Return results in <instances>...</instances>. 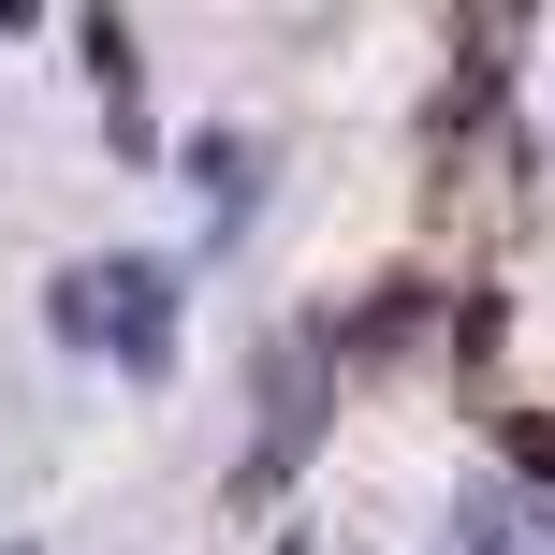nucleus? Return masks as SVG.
<instances>
[{
	"instance_id": "20e7f679",
	"label": "nucleus",
	"mask_w": 555,
	"mask_h": 555,
	"mask_svg": "<svg viewBox=\"0 0 555 555\" xmlns=\"http://www.w3.org/2000/svg\"><path fill=\"white\" fill-rule=\"evenodd\" d=\"M278 555H307V541H278Z\"/></svg>"
},
{
	"instance_id": "f03ea898",
	"label": "nucleus",
	"mask_w": 555,
	"mask_h": 555,
	"mask_svg": "<svg viewBox=\"0 0 555 555\" xmlns=\"http://www.w3.org/2000/svg\"><path fill=\"white\" fill-rule=\"evenodd\" d=\"M453 527H468L453 555H555V512H527V498H468Z\"/></svg>"
},
{
	"instance_id": "7ed1b4c3",
	"label": "nucleus",
	"mask_w": 555,
	"mask_h": 555,
	"mask_svg": "<svg viewBox=\"0 0 555 555\" xmlns=\"http://www.w3.org/2000/svg\"><path fill=\"white\" fill-rule=\"evenodd\" d=\"M512 468H541V482H555V424H527V410H512Z\"/></svg>"
},
{
	"instance_id": "f257e3e1",
	"label": "nucleus",
	"mask_w": 555,
	"mask_h": 555,
	"mask_svg": "<svg viewBox=\"0 0 555 555\" xmlns=\"http://www.w3.org/2000/svg\"><path fill=\"white\" fill-rule=\"evenodd\" d=\"M44 322L74 336V351H117L132 380H162V365H176V278L132 263V249H117V263H74V278L44 293Z\"/></svg>"
}]
</instances>
